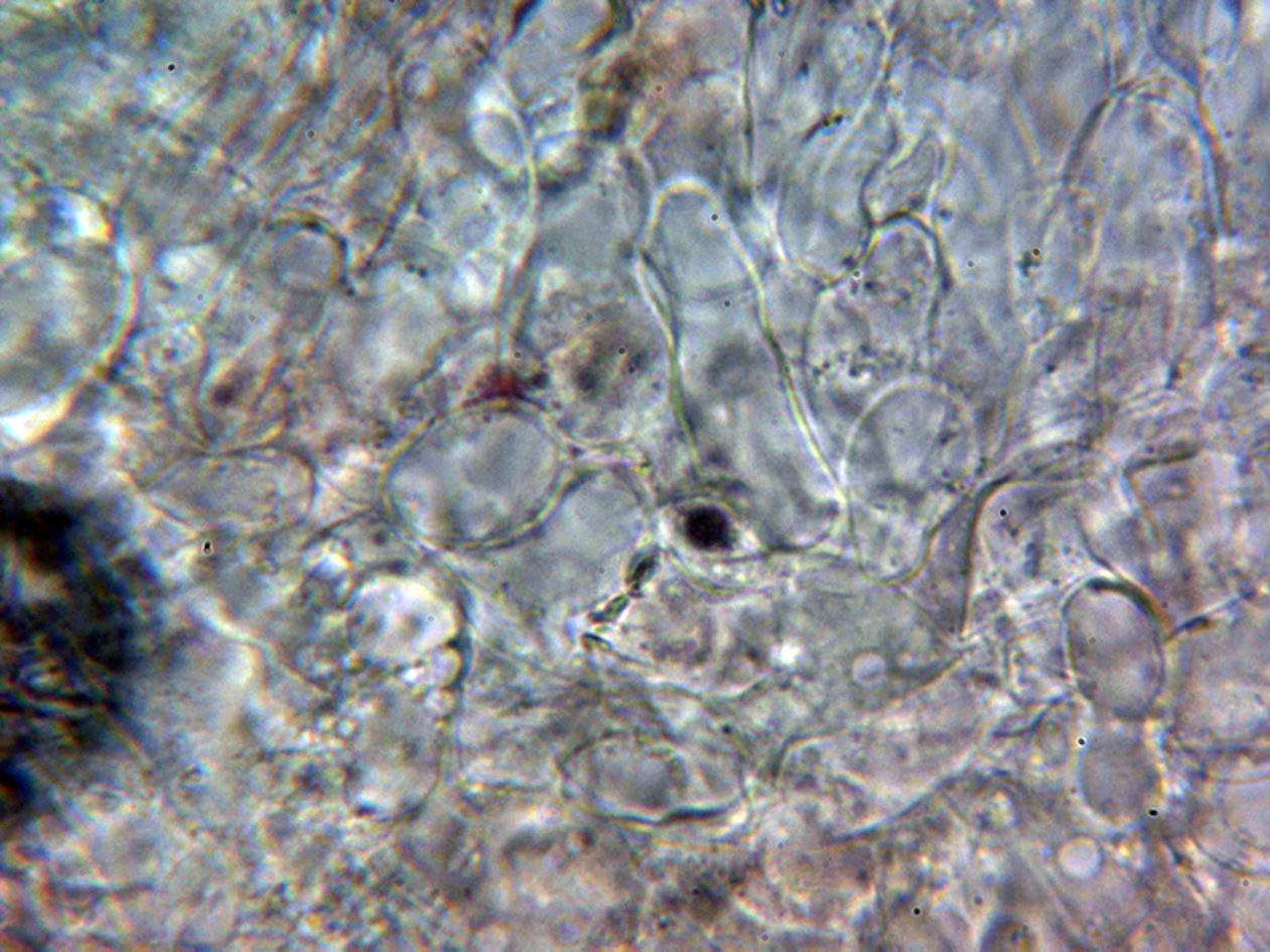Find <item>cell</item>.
Listing matches in <instances>:
<instances>
[{
	"label": "cell",
	"mask_w": 1270,
	"mask_h": 952,
	"mask_svg": "<svg viewBox=\"0 0 1270 952\" xmlns=\"http://www.w3.org/2000/svg\"><path fill=\"white\" fill-rule=\"evenodd\" d=\"M690 538L702 547H720L729 541V525L715 511L701 510L693 513L688 522Z\"/></svg>",
	"instance_id": "6da1fadb"
}]
</instances>
